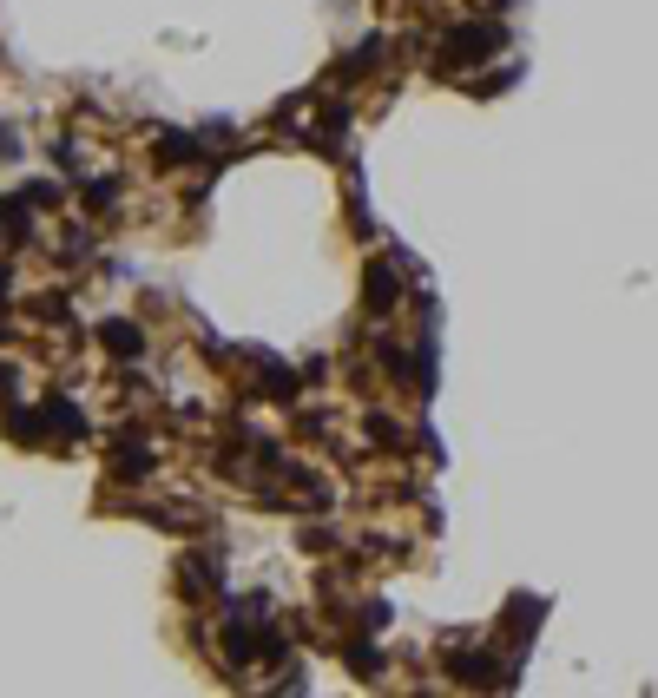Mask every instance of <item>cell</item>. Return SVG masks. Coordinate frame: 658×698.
Returning <instances> with one entry per match:
<instances>
[{"label": "cell", "instance_id": "cell-1", "mask_svg": "<svg viewBox=\"0 0 658 698\" xmlns=\"http://www.w3.org/2000/svg\"><path fill=\"white\" fill-rule=\"evenodd\" d=\"M501 40H507L501 27H461L455 40L441 47V66H474V60H487V53H501Z\"/></svg>", "mask_w": 658, "mask_h": 698}, {"label": "cell", "instance_id": "cell-2", "mask_svg": "<svg viewBox=\"0 0 658 698\" xmlns=\"http://www.w3.org/2000/svg\"><path fill=\"white\" fill-rule=\"evenodd\" d=\"M99 336H106L119 356H139L145 349V336H139V323H126V317H112V323H99Z\"/></svg>", "mask_w": 658, "mask_h": 698}, {"label": "cell", "instance_id": "cell-3", "mask_svg": "<svg viewBox=\"0 0 658 698\" xmlns=\"http://www.w3.org/2000/svg\"><path fill=\"white\" fill-rule=\"evenodd\" d=\"M389 290H395L389 284V264H376V270H369V303H376V310H389V303H395Z\"/></svg>", "mask_w": 658, "mask_h": 698}]
</instances>
